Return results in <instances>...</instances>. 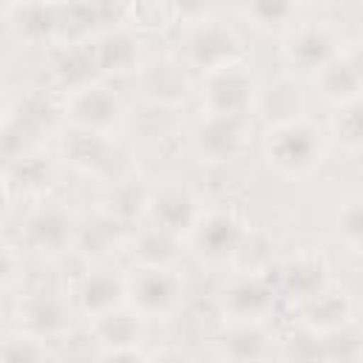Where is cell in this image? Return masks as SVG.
I'll return each instance as SVG.
<instances>
[{"instance_id": "obj_1", "label": "cell", "mask_w": 363, "mask_h": 363, "mask_svg": "<svg viewBox=\"0 0 363 363\" xmlns=\"http://www.w3.org/2000/svg\"><path fill=\"white\" fill-rule=\"evenodd\" d=\"M264 159L284 179H306L323 162V133L303 116L269 125L264 136Z\"/></svg>"}, {"instance_id": "obj_2", "label": "cell", "mask_w": 363, "mask_h": 363, "mask_svg": "<svg viewBox=\"0 0 363 363\" xmlns=\"http://www.w3.org/2000/svg\"><path fill=\"white\" fill-rule=\"evenodd\" d=\"M128 303L142 320H173L184 306V284L173 267H139L128 278Z\"/></svg>"}, {"instance_id": "obj_3", "label": "cell", "mask_w": 363, "mask_h": 363, "mask_svg": "<svg viewBox=\"0 0 363 363\" xmlns=\"http://www.w3.org/2000/svg\"><path fill=\"white\" fill-rule=\"evenodd\" d=\"M255 85L250 79V74L244 71L241 62L216 68L204 74V85H201V105L207 113H233V116H244L252 111L255 105Z\"/></svg>"}, {"instance_id": "obj_4", "label": "cell", "mask_w": 363, "mask_h": 363, "mask_svg": "<svg viewBox=\"0 0 363 363\" xmlns=\"http://www.w3.org/2000/svg\"><path fill=\"white\" fill-rule=\"evenodd\" d=\"M244 241H247L244 227L227 213H201V218L190 230V244L196 255L213 267L233 261L244 250Z\"/></svg>"}, {"instance_id": "obj_5", "label": "cell", "mask_w": 363, "mask_h": 363, "mask_svg": "<svg viewBox=\"0 0 363 363\" xmlns=\"http://www.w3.org/2000/svg\"><path fill=\"white\" fill-rule=\"evenodd\" d=\"M247 136V113L233 116V113H207L201 125L193 133V150L201 162L221 164L233 159Z\"/></svg>"}, {"instance_id": "obj_6", "label": "cell", "mask_w": 363, "mask_h": 363, "mask_svg": "<svg viewBox=\"0 0 363 363\" xmlns=\"http://www.w3.org/2000/svg\"><path fill=\"white\" fill-rule=\"evenodd\" d=\"M147 213L153 227L170 233V235H190V230L196 227V221L201 218V207L199 199L190 187L184 184H164L162 190H156L147 199Z\"/></svg>"}, {"instance_id": "obj_7", "label": "cell", "mask_w": 363, "mask_h": 363, "mask_svg": "<svg viewBox=\"0 0 363 363\" xmlns=\"http://www.w3.org/2000/svg\"><path fill=\"white\" fill-rule=\"evenodd\" d=\"M184 60H187V65L207 74V71L241 62V43L230 28H224L218 23H207L190 34V40L184 45Z\"/></svg>"}, {"instance_id": "obj_8", "label": "cell", "mask_w": 363, "mask_h": 363, "mask_svg": "<svg viewBox=\"0 0 363 363\" xmlns=\"http://www.w3.org/2000/svg\"><path fill=\"white\" fill-rule=\"evenodd\" d=\"M221 309L233 323H261L275 309V292L255 275H238L224 286Z\"/></svg>"}, {"instance_id": "obj_9", "label": "cell", "mask_w": 363, "mask_h": 363, "mask_svg": "<svg viewBox=\"0 0 363 363\" xmlns=\"http://www.w3.org/2000/svg\"><path fill=\"white\" fill-rule=\"evenodd\" d=\"M315 85H318L320 96L326 102H332L335 108L346 105L352 99H360L363 96V57L360 54H337L315 74Z\"/></svg>"}, {"instance_id": "obj_10", "label": "cell", "mask_w": 363, "mask_h": 363, "mask_svg": "<svg viewBox=\"0 0 363 363\" xmlns=\"http://www.w3.org/2000/svg\"><path fill=\"white\" fill-rule=\"evenodd\" d=\"M68 116L74 125H79L88 133H102L108 130L116 116H119V102L116 96L105 88V85H82L71 94L68 105H65Z\"/></svg>"}, {"instance_id": "obj_11", "label": "cell", "mask_w": 363, "mask_h": 363, "mask_svg": "<svg viewBox=\"0 0 363 363\" xmlns=\"http://www.w3.org/2000/svg\"><path fill=\"white\" fill-rule=\"evenodd\" d=\"M77 303L88 318L108 315L128 303V278H122L111 269L88 272L77 289Z\"/></svg>"}, {"instance_id": "obj_12", "label": "cell", "mask_w": 363, "mask_h": 363, "mask_svg": "<svg viewBox=\"0 0 363 363\" xmlns=\"http://www.w3.org/2000/svg\"><path fill=\"white\" fill-rule=\"evenodd\" d=\"M337 54H340L337 51V40L326 28H301L284 45L286 62L295 71H303V74H318Z\"/></svg>"}, {"instance_id": "obj_13", "label": "cell", "mask_w": 363, "mask_h": 363, "mask_svg": "<svg viewBox=\"0 0 363 363\" xmlns=\"http://www.w3.org/2000/svg\"><path fill=\"white\" fill-rule=\"evenodd\" d=\"M298 312H301V323L309 332H315V335H335L352 318V301L343 292H335V289L326 286L320 295L298 303Z\"/></svg>"}, {"instance_id": "obj_14", "label": "cell", "mask_w": 363, "mask_h": 363, "mask_svg": "<svg viewBox=\"0 0 363 363\" xmlns=\"http://www.w3.org/2000/svg\"><path fill=\"white\" fill-rule=\"evenodd\" d=\"M301 108H303V94L292 79H275L255 91L252 111H258L267 125H281V122L298 119Z\"/></svg>"}, {"instance_id": "obj_15", "label": "cell", "mask_w": 363, "mask_h": 363, "mask_svg": "<svg viewBox=\"0 0 363 363\" xmlns=\"http://www.w3.org/2000/svg\"><path fill=\"white\" fill-rule=\"evenodd\" d=\"M139 320L142 315H136L133 309L128 312L125 306L108 312V315H99L94 318V326H96V337L99 343L111 346V357H125V346H133L139 343Z\"/></svg>"}, {"instance_id": "obj_16", "label": "cell", "mask_w": 363, "mask_h": 363, "mask_svg": "<svg viewBox=\"0 0 363 363\" xmlns=\"http://www.w3.org/2000/svg\"><path fill=\"white\" fill-rule=\"evenodd\" d=\"M71 218L62 210H40L26 224V238L40 252H60L65 244H71Z\"/></svg>"}, {"instance_id": "obj_17", "label": "cell", "mask_w": 363, "mask_h": 363, "mask_svg": "<svg viewBox=\"0 0 363 363\" xmlns=\"http://www.w3.org/2000/svg\"><path fill=\"white\" fill-rule=\"evenodd\" d=\"M326 286H329V275L323 261L318 258H298L284 269V292L295 303H303L320 295Z\"/></svg>"}, {"instance_id": "obj_18", "label": "cell", "mask_w": 363, "mask_h": 363, "mask_svg": "<svg viewBox=\"0 0 363 363\" xmlns=\"http://www.w3.org/2000/svg\"><path fill=\"white\" fill-rule=\"evenodd\" d=\"M96 65L102 74H130L139 65L136 40L125 31H108L96 40Z\"/></svg>"}, {"instance_id": "obj_19", "label": "cell", "mask_w": 363, "mask_h": 363, "mask_svg": "<svg viewBox=\"0 0 363 363\" xmlns=\"http://www.w3.org/2000/svg\"><path fill=\"white\" fill-rule=\"evenodd\" d=\"M221 354L233 360H255L269 354V337L261 323H233V329L221 337Z\"/></svg>"}, {"instance_id": "obj_20", "label": "cell", "mask_w": 363, "mask_h": 363, "mask_svg": "<svg viewBox=\"0 0 363 363\" xmlns=\"http://www.w3.org/2000/svg\"><path fill=\"white\" fill-rule=\"evenodd\" d=\"M23 318H26V326L31 332H37L40 337H48V335L65 329V323H68L65 303L51 292H40L37 298H31L23 309Z\"/></svg>"}, {"instance_id": "obj_21", "label": "cell", "mask_w": 363, "mask_h": 363, "mask_svg": "<svg viewBox=\"0 0 363 363\" xmlns=\"http://www.w3.org/2000/svg\"><path fill=\"white\" fill-rule=\"evenodd\" d=\"M142 79H145V94L153 99H162V102H176V99H184V94H187L184 68L176 62L150 65V68H145Z\"/></svg>"}, {"instance_id": "obj_22", "label": "cell", "mask_w": 363, "mask_h": 363, "mask_svg": "<svg viewBox=\"0 0 363 363\" xmlns=\"http://www.w3.org/2000/svg\"><path fill=\"white\" fill-rule=\"evenodd\" d=\"M298 0H244L247 20L261 31H284L295 20Z\"/></svg>"}, {"instance_id": "obj_23", "label": "cell", "mask_w": 363, "mask_h": 363, "mask_svg": "<svg viewBox=\"0 0 363 363\" xmlns=\"http://www.w3.org/2000/svg\"><path fill=\"white\" fill-rule=\"evenodd\" d=\"M133 258L139 261V267H170L176 258V235L159 227L145 230L133 244Z\"/></svg>"}, {"instance_id": "obj_24", "label": "cell", "mask_w": 363, "mask_h": 363, "mask_svg": "<svg viewBox=\"0 0 363 363\" xmlns=\"http://www.w3.org/2000/svg\"><path fill=\"white\" fill-rule=\"evenodd\" d=\"M332 130L346 150H363V96L346 105H337Z\"/></svg>"}, {"instance_id": "obj_25", "label": "cell", "mask_w": 363, "mask_h": 363, "mask_svg": "<svg viewBox=\"0 0 363 363\" xmlns=\"http://www.w3.org/2000/svg\"><path fill=\"white\" fill-rule=\"evenodd\" d=\"M335 230H337V235H340L343 244H349L354 250H363V199L346 201L337 210Z\"/></svg>"}, {"instance_id": "obj_26", "label": "cell", "mask_w": 363, "mask_h": 363, "mask_svg": "<svg viewBox=\"0 0 363 363\" xmlns=\"http://www.w3.org/2000/svg\"><path fill=\"white\" fill-rule=\"evenodd\" d=\"M298 3H323V0H298Z\"/></svg>"}]
</instances>
